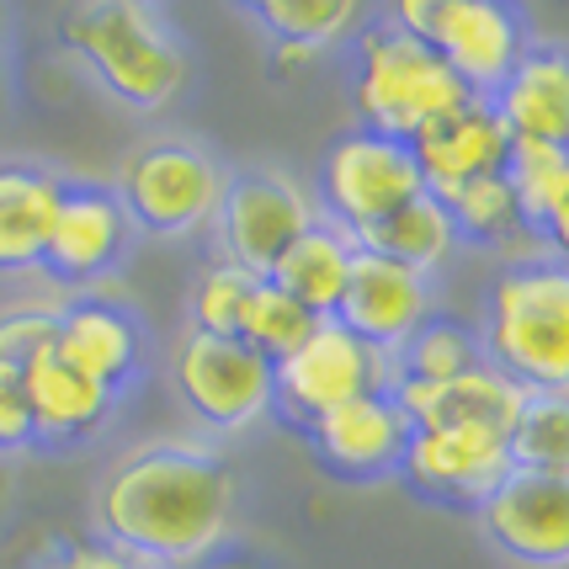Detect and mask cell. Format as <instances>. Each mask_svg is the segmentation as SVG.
<instances>
[{
	"label": "cell",
	"mask_w": 569,
	"mask_h": 569,
	"mask_svg": "<svg viewBox=\"0 0 569 569\" xmlns=\"http://www.w3.org/2000/svg\"><path fill=\"white\" fill-rule=\"evenodd\" d=\"M485 362L500 368L521 389H565L569 383V272L565 256L511 261L490 288Z\"/></svg>",
	"instance_id": "obj_2"
},
{
	"label": "cell",
	"mask_w": 569,
	"mask_h": 569,
	"mask_svg": "<svg viewBox=\"0 0 569 569\" xmlns=\"http://www.w3.org/2000/svg\"><path fill=\"white\" fill-rule=\"evenodd\" d=\"M223 181H229L223 166L202 144L154 139V144H139L123 160L112 192H118L133 229L176 240V234H198L219 219Z\"/></svg>",
	"instance_id": "obj_5"
},
{
	"label": "cell",
	"mask_w": 569,
	"mask_h": 569,
	"mask_svg": "<svg viewBox=\"0 0 569 569\" xmlns=\"http://www.w3.org/2000/svg\"><path fill=\"white\" fill-rule=\"evenodd\" d=\"M256 293H261V277L240 272L229 261H208L198 288H192V330H202V336H240Z\"/></svg>",
	"instance_id": "obj_29"
},
{
	"label": "cell",
	"mask_w": 569,
	"mask_h": 569,
	"mask_svg": "<svg viewBox=\"0 0 569 569\" xmlns=\"http://www.w3.org/2000/svg\"><path fill=\"white\" fill-rule=\"evenodd\" d=\"M330 320L347 325L357 341H368V347L395 357L431 320V277L410 272V267H399L389 256H372V250L357 246L347 288H341V303H336Z\"/></svg>",
	"instance_id": "obj_12"
},
{
	"label": "cell",
	"mask_w": 569,
	"mask_h": 569,
	"mask_svg": "<svg viewBox=\"0 0 569 569\" xmlns=\"http://www.w3.org/2000/svg\"><path fill=\"white\" fill-rule=\"evenodd\" d=\"M399 473L421 500L479 511V500L511 473V458L496 431H410Z\"/></svg>",
	"instance_id": "obj_14"
},
{
	"label": "cell",
	"mask_w": 569,
	"mask_h": 569,
	"mask_svg": "<svg viewBox=\"0 0 569 569\" xmlns=\"http://www.w3.org/2000/svg\"><path fill=\"white\" fill-rule=\"evenodd\" d=\"M389 17L405 32H416L479 101H490V91L532 49L521 11L500 0H405Z\"/></svg>",
	"instance_id": "obj_6"
},
{
	"label": "cell",
	"mask_w": 569,
	"mask_h": 569,
	"mask_svg": "<svg viewBox=\"0 0 569 569\" xmlns=\"http://www.w3.org/2000/svg\"><path fill=\"white\" fill-rule=\"evenodd\" d=\"M506 458L521 473L569 479V399L565 389H527L517 421L506 431Z\"/></svg>",
	"instance_id": "obj_26"
},
{
	"label": "cell",
	"mask_w": 569,
	"mask_h": 569,
	"mask_svg": "<svg viewBox=\"0 0 569 569\" xmlns=\"http://www.w3.org/2000/svg\"><path fill=\"white\" fill-rule=\"evenodd\" d=\"M351 97H357L362 128L410 144L437 118L469 107L473 91L426 49L416 32H405L395 17H378V22H362V38H357V86H351Z\"/></svg>",
	"instance_id": "obj_4"
},
{
	"label": "cell",
	"mask_w": 569,
	"mask_h": 569,
	"mask_svg": "<svg viewBox=\"0 0 569 569\" xmlns=\"http://www.w3.org/2000/svg\"><path fill=\"white\" fill-rule=\"evenodd\" d=\"M309 442H315L325 469L341 473V479H383V473H399L410 421L395 405V395H368L320 416L309 426Z\"/></svg>",
	"instance_id": "obj_18"
},
{
	"label": "cell",
	"mask_w": 569,
	"mask_h": 569,
	"mask_svg": "<svg viewBox=\"0 0 569 569\" xmlns=\"http://www.w3.org/2000/svg\"><path fill=\"white\" fill-rule=\"evenodd\" d=\"M32 410H27V383L17 368H0V452L32 447Z\"/></svg>",
	"instance_id": "obj_32"
},
{
	"label": "cell",
	"mask_w": 569,
	"mask_h": 569,
	"mask_svg": "<svg viewBox=\"0 0 569 569\" xmlns=\"http://www.w3.org/2000/svg\"><path fill=\"white\" fill-rule=\"evenodd\" d=\"M395 362H399V378H410V383H437V378H458V372L479 368L485 351H479V330H469L463 320L431 315V320L395 351Z\"/></svg>",
	"instance_id": "obj_28"
},
{
	"label": "cell",
	"mask_w": 569,
	"mask_h": 569,
	"mask_svg": "<svg viewBox=\"0 0 569 569\" xmlns=\"http://www.w3.org/2000/svg\"><path fill=\"white\" fill-rule=\"evenodd\" d=\"M192 569H256V565H246V559H219V553H213V559H202V565H192Z\"/></svg>",
	"instance_id": "obj_35"
},
{
	"label": "cell",
	"mask_w": 569,
	"mask_h": 569,
	"mask_svg": "<svg viewBox=\"0 0 569 569\" xmlns=\"http://www.w3.org/2000/svg\"><path fill=\"white\" fill-rule=\"evenodd\" d=\"M250 17L272 32V43L325 53L330 43H341L362 27V6H351V0H261V6H250Z\"/></svg>",
	"instance_id": "obj_27"
},
{
	"label": "cell",
	"mask_w": 569,
	"mask_h": 569,
	"mask_svg": "<svg viewBox=\"0 0 569 569\" xmlns=\"http://www.w3.org/2000/svg\"><path fill=\"white\" fill-rule=\"evenodd\" d=\"M59 309H6L0 315V368L27 372L43 351H53Z\"/></svg>",
	"instance_id": "obj_31"
},
{
	"label": "cell",
	"mask_w": 569,
	"mask_h": 569,
	"mask_svg": "<svg viewBox=\"0 0 569 569\" xmlns=\"http://www.w3.org/2000/svg\"><path fill=\"white\" fill-rule=\"evenodd\" d=\"M309 64H320V53L293 49V43H272V70L277 74H303Z\"/></svg>",
	"instance_id": "obj_34"
},
{
	"label": "cell",
	"mask_w": 569,
	"mask_h": 569,
	"mask_svg": "<svg viewBox=\"0 0 569 569\" xmlns=\"http://www.w3.org/2000/svg\"><path fill=\"white\" fill-rule=\"evenodd\" d=\"M64 176L32 160H0V272L43 267L53 213L64 202Z\"/></svg>",
	"instance_id": "obj_21"
},
{
	"label": "cell",
	"mask_w": 569,
	"mask_h": 569,
	"mask_svg": "<svg viewBox=\"0 0 569 569\" xmlns=\"http://www.w3.org/2000/svg\"><path fill=\"white\" fill-rule=\"evenodd\" d=\"M399 383V362L389 351L357 341L347 325L320 320L315 336L272 368V410H282L293 426H309L341 410L351 399H368V395H395Z\"/></svg>",
	"instance_id": "obj_7"
},
{
	"label": "cell",
	"mask_w": 569,
	"mask_h": 569,
	"mask_svg": "<svg viewBox=\"0 0 569 569\" xmlns=\"http://www.w3.org/2000/svg\"><path fill=\"white\" fill-rule=\"evenodd\" d=\"M506 181L521 208V223L543 240L548 250H565L569 229V144H538V139H511L506 154Z\"/></svg>",
	"instance_id": "obj_23"
},
{
	"label": "cell",
	"mask_w": 569,
	"mask_h": 569,
	"mask_svg": "<svg viewBox=\"0 0 569 569\" xmlns=\"http://www.w3.org/2000/svg\"><path fill=\"white\" fill-rule=\"evenodd\" d=\"M421 192H426L421 166H416L410 144H399V139H383L372 128H351V133H341L336 144L325 149L320 219L347 229L351 240H362L372 223H383Z\"/></svg>",
	"instance_id": "obj_8"
},
{
	"label": "cell",
	"mask_w": 569,
	"mask_h": 569,
	"mask_svg": "<svg viewBox=\"0 0 569 569\" xmlns=\"http://www.w3.org/2000/svg\"><path fill=\"white\" fill-rule=\"evenodd\" d=\"M490 107L511 139L569 144V59L553 43H532L517 70L490 91Z\"/></svg>",
	"instance_id": "obj_20"
},
{
	"label": "cell",
	"mask_w": 569,
	"mask_h": 569,
	"mask_svg": "<svg viewBox=\"0 0 569 569\" xmlns=\"http://www.w3.org/2000/svg\"><path fill=\"white\" fill-rule=\"evenodd\" d=\"M64 49L97 74L118 101L154 112L187 86V49L176 43L160 6L139 0H91L64 11Z\"/></svg>",
	"instance_id": "obj_3"
},
{
	"label": "cell",
	"mask_w": 569,
	"mask_h": 569,
	"mask_svg": "<svg viewBox=\"0 0 569 569\" xmlns=\"http://www.w3.org/2000/svg\"><path fill=\"white\" fill-rule=\"evenodd\" d=\"M240 479L213 447L149 442L123 452L97 490L101 543L149 569H192L234 532Z\"/></svg>",
	"instance_id": "obj_1"
},
{
	"label": "cell",
	"mask_w": 569,
	"mask_h": 569,
	"mask_svg": "<svg viewBox=\"0 0 569 569\" xmlns=\"http://www.w3.org/2000/svg\"><path fill=\"white\" fill-rule=\"evenodd\" d=\"M320 219L315 198L282 171H240L223 181L219 202V261L250 277H272L282 250Z\"/></svg>",
	"instance_id": "obj_10"
},
{
	"label": "cell",
	"mask_w": 569,
	"mask_h": 569,
	"mask_svg": "<svg viewBox=\"0 0 569 569\" xmlns=\"http://www.w3.org/2000/svg\"><path fill=\"white\" fill-rule=\"evenodd\" d=\"M357 246L372 250V256H389V261L410 267V272L431 277L447 256L458 250V234H452V223H447L442 202L431 198V192H421V198L405 202V208L389 213L383 223H372Z\"/></svg>",
	"instance_id": "obj_25"
},
{
	"label": "cell",
	"mask_w": 569,
	"mask_h": 569,
	"mask_svg": "<svg viewBox=\"0 0 569 569\" xmlns=\"http://www.w3.org/2000/svg\"><path fill=\"white\" fill-rule=\"evenodd\" d=\"M53 351L86 378L107 383L112 395H123L128 383L139 378V368H144V325L133 320L118 298L86 293L59 309Z\"/></svg>",
	"instance_id": "obj_16"
},
{
	"label": "cell",
	"mask_w": 569,
	"mask_h": 569,
	"mask_svg": "<svg viewBox=\"0 0 569 569\" xmlns=\"http://www.w3.org/2000/svg\"><path fill=\"white\" fill-rule=\"evenodd\" d=\"M351 256H357V240L347 229H336L330 219H315L293 246L282 250V261L272 267V282L277 293L298 298L315 320H330L336 303H341V288H347V272H351Z\"/></svg>",
	"instance_id": "obj_22"
},
{
	"label": "cell",
	"mask_w": 569,
	"mask_h": 569,
	"mask_svg": "<svg viewBox=\"0 0 569 569\" xmlns=\"http://www.w3.org/2000/svg\"><path fill=\"white\" fill-rule=\"evenodd\" d=\"M22 383H27V410H32V437L53 447L97 437L101 426L112 421V410H118V395L107 383H97V378H86L80 368H70L59 351H43L22 372Z\"/></svg>",
	"instance_id": "obj_19"
},
{
	"label": "cell",
	"mask_w": 569,
	"mask_h": 569,
	"mask_svg": "<svg viewBox=\"0 0 569 569\" xmlns=\"http://www.w3.org/2000/svg\"><path fill=\"white\" fill-rule=\"evenodd\" d=\"M521 399L527 389L490 362L458 372V378H437V383H410V378L395 383V405L405 410L410 431H496L506 437Z\"/></svg>",
	"instance_id": "obj_15"
},
{
	"label": "cell",
	"mask_w": 569,
	"mask_h": 569,
	"mask_svg": "<svg viewBox=\"0 0 569 569\" xmlns=\"http://www.w3.org/2000/svg\"><path fill=\"white\" fill-rule=\"evenodd\" d=\"M53 569H149V565H139L133 553H123V548H112V543H74V548H64L59 559H53Z\"/></svg>",
	"instance_id": "obj_33"
},
{
	"label": "cell",
	"mask_w": 569,
	"mask_h": 569,
	"mask_svg": "<svg viewBox=\"0 0 569 569\" xmlns=\"http://www.w3.org/2000/svg\"><path fill=\"white\" fill-rule=\"evenodd\" d=\"M315 325L320 320H315L298 298L277 293L272 282H261V293H256V303H250V320H246V330H240V341L277 368V362H288V357L315 336Z\"/></svg>",
	"instance_id": "obj_30"
},
{
	"label": "cell",
	"mask_w": 569,
	"mask_h": 569,
	"mask_svg": "<svg viewBox=\"0 0 569 569\" xmlns=\"http://www.w3.org/2000/svg\"><path fill=\"white\" fill-rule=\"evenodd\" d=\"M490 543L527 569H565L569 559V479L511 469L479 500Z\"/></svg>",
	"instance_id": "obj_11"
},
{
	"label": "cell",
	"mask_w": 569,
	"mask_h": 569,
	"mask_svg": "<svg viewBox=\"0 0 569 569\" xmlns=\"http://www.w3.org/2000/svg\"><path fill=\"white\" fill-rule=\"evenodd\" d=\"M171 378L181 405L213 431H246L272 416V362L256 357L240 336L187 330L176 341Z\"/></svg>",
	"instance_id": "obj_9"
},
{
	"label": "cell",
	"mask_w": 569,
	"mask_h": 569,
	"mask_svg": "<svg viewBox=\"0 0 569 569\" xmlns=\"http://www.w3.org/2000/svg\"><path fill=\"white\" fill-rule=\"evenodd\" d=\"M410 154L421 166V181L431 198H447L458 192L463 181H479V176H500L506 171V154H511V133L496 118L490 101L473 97L469 107L437 118L431 128H421L410 139Z\"/></svg>",
	"instance_id": "obj_17"
},
{
	"label": "cell",
	"mask_w": 569,
	"mask_h": 569,
	"mask_svg": "<svg viewBox=\"0 0 569 569\" xmlns=\"http://www.w3.org/2000/svg\"><path fill=\"white\" fill-rule=\"evenodd\" d=\"M0 107H6V59H0Z\"/></svg>",
	"instance_id": "obj_36"
},
{
	"label": "cell",
	"mask_w": 569,
	"mask_h": 569,
	"mask_svg": "<svg viewBox=\"0 0 569 569\" xmlns=\"http://www.w3.org/2000/svg\"><path fill=\"white\" fill-rule=\"evenodd\" d=\"M128 240H133V223H128L118 192L101 181H70L59 213H53L49 246H43V272L70 288L97 282L128 256Z\"/></svg>",
	"instance_id": "obj_13"
},
{
	"label": "cell",
	"mask_w": 569,
	"mask_h": 569,
	"mask_svg": "<svg viewBox=\"0 0 569 569\" xmlns=\"http://www.w3.org/2000/svg\"><path fill=\"white\" fill-rule=\"evenodd\" d=\"M442 213L447 223H452V234H458V246L469 240V246H490V250H506L511 261H527L521 256V246L543 250V256H559V250H548L527 223H521V208L517 198H511V181H506V171L500 176H479V181H463L458 192H447Z\"/></svg>",
	"instance_id": "obj_24"
}]
</instances>
